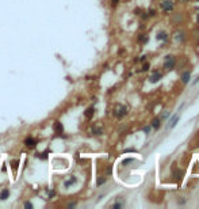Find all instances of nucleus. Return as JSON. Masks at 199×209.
Instances as JSON below:
<instances>
[{"mask_svg": "<svg viewBox=\"0 0 199 209\" xmlns=\"http://www.w3.org/2000/svg\"><path fill=\"white\" fill-rule=\"evenodd\" d=\"M127 114V107L126 106H121V105H118L115 107V110H114V115L117 117V118H122L123 115Z\"/></svg>", "mask_w": 199, "mask_h": 209, "instance_id": "1", "label": "nucleus"}, {"mask_svg": "<svg viewBox=\"0 0 199 209\" xmlns=\"http://www.w3.org/2000/svg\"><path fill=\"white\" fill-rule=\"evenodd\" d=\"M182 82L183 83H188L190 82V72H184L183 76H182Z\"/></svg>", "mask_w": 199, "mask_h": 209, "instance_id": "8", "label": "nucleus"}, {"mask_svg": "<svg viewBox=\"0 0 199 209\" xmlns=\"http://www.w3.org/2000/svg\"><path fill=\"white\" fill-rule=\"evenodd\" d=\"M53 128H54V132H56V133H58V134H61V133H63L64 128H63V125H61V122H54Z\"/></svg>", "mask_w": 199, "mask_h": 209, "instance_id": "6", "label": "nucleus"}, {"mask_svg": "<svg viewBox=\"0 0 199 209\" xmlns=\"http://www.w3.org/2000/svg\"><path fill=\"white\" fill-rule=\"evenodd\" d=\"M198 23H199V15H198Z\"/></svg>", "mask_w": 199, "mask_h": 209, "instance_id": "19", "label": "nucleus"}, {"mask_svg": "<svg viewBox=\"0 0 199 209\" xmlns=\"http://www.w3.org/2000/svg\"><path fill=\"white\" fill-rule=\"evenodd\" d=\"M144 132H145V133H149V132H150V126H145Z\"/></svg>", "mask_w": 199, "mask_h": 209, "instance_id": "13", "label": "nucleus"}, {"mask_svg": "<svg viewBox=\"0 0 199 209\" xmlns=\"http://www.w3.org/2000/svg\"><path fill=\"white\" fill-rule=\"evenodd\" d=\"M24 144H26V147H29V148H33V147L37 145V140L33 137H27L24 140Z\"/></svg>", "mask_w": 199, "mask_h": 209, "instance_id": "4", "label": "nucleus"}, {"mask_svg": "<svg viewBox=\"0 0 199 209\" xmlns=\"http://www.w3.org/2000/svg\"><path fill=\"white\" fill-rule=\"evenodd\" d=\"M161 8H163L165 12L172 11V10H173V3H172V0H163V1H161Z\"/></svg>", "mask_w": 199, "mask_h": 209, "instance_id": "3", "label": "nucleus"}, {"mask_svg": "<svg viewBox=\"0 0 199 209\" xmlns=\"http://www.w3.org/2000/svg\"><path fill=\"white\" fill-rule=\"evenodd\" d=\"M152 126H153V128H156V129H157V128L160 126V120H159V118L153 120V124H152Z\"/></svg>", "mask_w": 199, "mask_h": 209, "instance_id": "12", "label": "nucleus"}, {"mask_svg": "<svg viewBox=\"0 0 199 209\" xmlns=\"http://www.w3.org/2000/svg\"><path fill=\"white\" fill-rule=\"evenodd\" d=\"M74 182H76V178L73 177V178H70L69 181H66V182H65V186H66V187H69V186L72 185V183H74Z\"/></svg>", "mask_w": 199, "mask_h": 209, "instance_id": "11", "label": "nucleus"}, {"mask_svg": "<svg viewBox=\"0 0 199 209\" xmlns=\"http://www.w3.org/2000/svg\"><path fill=\"white\" fill-rule=\"evenodd\" d=\"M103 182H106V179H100V181H98V185H102Z\"/></svg>", "mask_w": 199, "mask_h": 209, "instance_id": "16", "label": "nucleus"}, {"mask_svg": "<svg viewBox=\"0 0 199 209\" xmlns=\"http://www.w3.org/2000/svg\"><path fill=\"white\" fill-rule=\"evenodd\" d=\"M149 69V64H144V68H142V71H148Z\"/></svg>", "mask_w": 199, "mask_h": 209, "instance_id": "14", "label": "nucleus"}, {"mask_svg": "<svg viewBox=\"0 0 199 209\" xmlns=\"http://www.w3.org/2000/svg\"><path fill=\"white\" fill-rule=\"evenodd\" d=\"M121 206H122V205H121V204H115V205H114V206H113V208H121Z\"/></svg>", "mask_w": 199, "mask_h": 209, "instance_id": "17", "label": "nucleus"}, {"mask_svg": "<svg viewBox=\"0 0 199 209\" xmlns=\"http://www.w3.org/2000/svg\"><path fill=\"white\" fill-rule=\"evenodd\" d=\"M8 196H10V192L7 189H4L1 193H0V200H7Z\"/></svg>", "mask_w": 199, "mask_h": 209, "instance_id": "7", "label": "nucleus"}, {"mask_svg": "<svg viewBox=\"0 0 199 209\" xmlns=\"http://www.w3.org/2000/svg\"><path fill=\"white\" fill-rule=\"evenodd\" d=\"M175 57L173 56H167L165 57V61H164V68L165 69H172L175 67Z\"/></svg>", "mask_w": 199, "mask_h": 209, "instance_id": "2", "label": "nucleus"}, {"mask_svg": "<svg viewBox=\"0 0 199 209\" xmlns=\"http://www.w3.org/2000/svg\"><path fill=\"white\" fill-rule=\"evenodd\" d=\"M92 114H94V109H92V107H90V109H87V111H86V117L91 118V117H92Z\"/></svg>", "mask_w": 199, "mask_h": 209, "instance_id": "10", "label": "nucleus"}, {"mask_svg": "<svg viewBox=\"0 0 199 209\" xmlns=\"http://www.w3.org/2000/svg\"><path fill=\"white\" fill-rule=\"evenodd\" d=\"M167 38V33L165 31H160L157 34V40H165Z\"/></svg>", "mask_w": 199, "mask_h": 209, "instance_id": "9", "label": "nucleus"}, {"mask_svg": "<svg viewBox=\"0 0 199 209\" xmlns=\"http://www.w3.org/2000/svg\"><path fill=\"white\" fill-rule=\"evenodd\" d=\"M113 1H114V4H117V1H118V0H113Z\"/></svg>", "mask_w": 199, "mask_h": 209, "instance_id": "18", "label": "nucleus"}, {"mask_svg": "<svg viewBox=\"0 0 199 209\" xmlns=\"http://www.w3.org/2000/svg\"><path fill=\"white\" fill-rule=\"evenodd\" d=\"M161 78H163V75H161L160 72H154V73H153V75L150 76L149 79H150V82H152V83H157V82H159Z\"/></svg>", "mask_w": 199, "mask_h": 209, "instance_id": "5", "label": "nucleus"}, {"mask_svg": "<svg viewBox=\"0 0 199 209\" xmlns=\"http://www.w3.org/2000/svg\"><path fill=\"white\" fill-rule=\"evenodd\" d=\"M11 164H14V168H16V167H18V162H16V160H15V162H12Z\"/></svg>", "mask_w": 199, "mask_h": 209, "instance_id": "15", "label": "nucleus"}]
</instances>
